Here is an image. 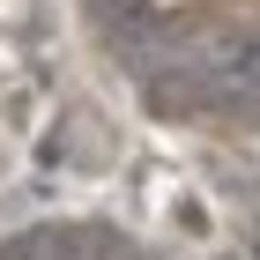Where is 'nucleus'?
I'll list each match as a JSON object with an SVG mask.
<instances>
[{"label":"nucleus","instance_id":"1","mask_svg":"<svg viewBox=\"0 0 260 260\" xmlns=\"http://www.w3.org/2000/svg\"><path fill=\"white\" fill-rule=\"evenodd\" d=\"M193 8H201V0H141V15H149V22H186Z\"/></svg>","mask_w":260,"mask_h":260}]
</instances>
